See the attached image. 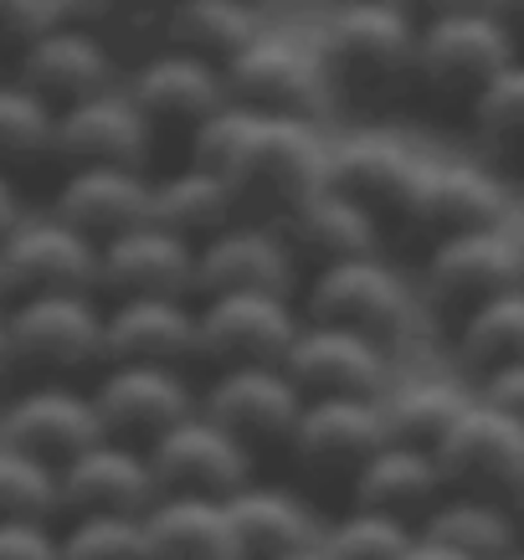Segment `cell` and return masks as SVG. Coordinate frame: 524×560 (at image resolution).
I'll use <instances>...</instances> for the list:
<instances>
[{"label": "cell", "instance_id": "9c48e42d", "mask_svg": "<svg viewBox=\"0 0 524 560\" xmlns=\"http://www.w3.org/2000/svg\"><path fill=\"white\" fill-rule=\"evenodd\" d=\"M524 283V257L514 226H489V232H463V237L432 242L422 262V304L438 314H474L499 293Z\"/></svg>", "mask_w": 524, "mask_h": 560}, {"label": "cell", "instance_id": "4316f807", "mask_svg": "<svg viewBox=\"0 0 524 560\" xmlns=\"http://www.w3.org/2000/svg\"><path fill=\"white\" fill-rule=\"evenodd\" d=\"M278 232L288 237L299 262H314V272L335 268V262H356V257H381V217L335 186L314 190Z\"/></svg>", "mask_w": 524, "mask_h": 560}, {"label": "cell", "instance_id": "44dd1931", "mask_svg": "<svg viewBox=\"0 0 524 560\" xmlns=\"http://www.w3.org/2000/svg\"><path fill=\"white\" fill-rule=\"evenodd\" d=\"M299 257L268 221H232L226 232L196 247V299L221 293H283L293 289Z\"/></svg>", "mask_w": 524, "mask_h": 560}, {"label": "cell", "instance_id": "6da1fadb", "mask_svg": "<svg viewBox=\"0 0 524 560\" xmlns=\"http://www.w3.org/2000/svg\"><path fill=\"white\" fill-rule=\"evenodd\" d=\"M190 165L211 171L232 190L242 221L283 226L314 190H324L329 139L319 124L268 119L226 103L217 119H206L190 135Z\"/></svg>", "mask_w": 524, "mask_h": 560}, {"label": "cell", "instance_id": "bcb514c9", "mask_svg": "<svg viewBox=\"0 0 524 560\" xmlns=\"http://www.w3.org/2000/svg\"><path fill=\"white\" fill-rule=\"evenodd\" d=\"M478 11H484V16H493L524 47V0H478Z\"/></svg>", "mask_w": 524, "mask_h": 560}, {"label": "cell", "instance_id": "e575fe53", "mask_svg": "<svg viewBox=\"0 0 524 560\" xmlns=\"http://www.w3.org/2000/svg\"><path fill=\"white\" fill-rule=\"evenodd\" d=\"M520 360H524V283L457 319V365L474 381L504 371V365H520Z\"/></svg>", "mask_w": 524, "mask_h": 560}, {"label": "cell", "instance_id": "7a4b0ae2", "mask_svg": "<svg viewBox=\"0 0 524 560\" xmlns=\"http://www.w3.org/2000/svg\"><path fill=\"white\" fill-rule=\"evenodd\" d=\"M319 62L329 72L335 103H381L417 88V21H406L386 0H350L314 36Z\"/></svg>", "mask_w": 524, "mask_h": 560}, {"label": "cell", "instance_id": "db71d44e", "mask_svg": "<svg viewBox=\"0 0 524 560\" xmlns=\"http://www.w3.org/2000/svg\"><path fill=\"white\" fill-rule=\"evenodd\" d=\"M11 304V293H5V262H0V308Z\"/></svg>", "mask_w": 524, "mask_h": 560}, {"label": "cell", "instance_id": "83f0119b", "mask_svg": "<svg viewBox=\"0 0 524 560\" xmlns=\"http://www.w3.org/2000/svg\"><path fill=\"white\" fill-rule=\"evenodd\" d=\"M422 171V154L391 135H350L329 139V175L324 186L345 190L350 201L371 206L375 217H396L406 190Z\"/></svg>", "mask_w": 524, "mask_h": 560}, {"label": "cell", "instance_id": "74e56055", "mask_svg": "<svg viewBox=\"0 0 524 560\" xmlns=\"http://www.w3.org/2000/svg\"><path fill=\"white\" fill-rule=\"evenodd\" d=\"M57 520H62L57 468L16 447H0V525H57Z\"/></svg>", "mask_w": 524, "mask_h": 560}, {"label": "cell", "instance_id": "9a60e30c", "mask_svg": "<svg viewBox=\"0 0 524 560\" xmlns=\"http://www.w3.org/2000/svg\"><path fill=\"white\" fill-rule=\"evenodd\" d=\"M257 453L237 442L226 427H217L201 407L186 422H175L150 447V468L160 478V493H190V499H232L242 483H253Z\"/></svg>", "mask_w": 524, "mask_h": 560}, {"label": "cell", "instance_id": "1f68e13d", "mask_svg": "<svg viewBox=\"0 0 524 560\" xmlns=\"http://www.w3.org/2000/svg\"><path fill=\"white\" fill-rule=\"evenodd\" d=\"M150 221L170 237L190 242V247H201L211 242L217 232H226L237 217V201H232V190L221 186L211 171L201 165H186V171L165 175V180H154L150 190Z\"/></svg>", "mask_w": 524, "mask_h": 560}, {"label": "cell", "instance_id": "7dc6e473", "mask_svg": "<svg viewBox=\"0 0 524 560\" xmlns=\"http://www.w3.org/2000/svg\"><path fill=\"white\" fill-rule=\"evenodd\" d=\"M21 217H26V206H21V190L11 175H0V242L11 237L21 226Z\"/></svg>", "mask_w": 524, "mask_h": 560}, {"label": "cell", "instance_id": "f6af8a7d", "mask_svg": "<svg viewBox=\"0 0 524 560\" xmlns=\"http://www.w3.org/2000/svg\"><path fill=\"white\" fill-rule=\"evenodd\" d=\"M386 5H396V11H401L406 21H417V32H422V26L453 16V11H468V5H478V0H386Z\"/></svg>", "mask_w": 524, "mask_h": 560}, {"label": "cell", "instance_id": "8d00e7d4", "mask_svg": "<svg viewBox=\"0 0 524 560\" xmlns=\"http://www.w3.org/2000/svg\"><path fill=\"white\" fill-rule=\"evenodd\" d=\"M411 540H417V525H406L396 514L350 504L345 514L324 520L319 550L324 560H401Z\"/></svg>", "mask_w": 524, "mask_h": 560}, {"label": "cell", "instance_id": "ab89813d", "mask_svg": "<svg viewBox=\"0 0 524 560\" xmlns=\"http://www.w3.org/2000/svg\"><path fill=\"white\" fill-rule=\"evenodd\" d=\"M57 545H62V560H150L144 520H124V514L68 520L57 529Z\"/></svg>", "mask_w": 524, "mask_h": 560}, {"label": "cell", "instance_id": "4dcf8cb0", "mask_svg": "<svg viewBox=\"0 0 524 560\" xmlns=\"http://www.w3.org/2000/svg\"><path fill=\"white\" fill-rule=\"evenodd\" d=\"M468 401H474V386L457 371H396V381L381 396V422L391 442L438 447Z\"/></svg>", "mask_w": 524, "mask_h": 560}, {"label": "cell", "instance_id": "5bb4252c", "mask_svg": "<svg viewBox=\"0 0 524 560\" xmlns=\"http://www.w3.org/2000/svg\"><path fill=\"white\" fill-rule=\"evenodd\" d=\"M5 262V293L16 299H47V293H93L98 299V247L72 232L51 211H26L21 226L0 242Z\"/></svg>", "mask_w": 524, "mask_h": 560}, {"label": "cell", "instance_id": "3957f363", "mask_svg": "<svg viewBox=\"0 0 524 560\" xmlns=\"http://www.w3.org/2000/svg\"><path fill=\"white\" fill-rule=\"evenodd\" d=\"M226 98L247 108V114L319 124L329 114V103H335V88H329V72L319 62L314 36L257 32L226 62Z\"/></svg>", "mask_w": 524, "mask_h": 560}, {"label": "cell", "instance_id": "ee69618b", "mask_svg": "<svg viewBox=\"0 0 524 560\" xmlns=\"http://www.w3.org/2000/svg\"><path fill=\"white\" fill-rule=\"evenodd\" d=\"M474 390L484 396V401H493L499 411H509V417H520L524 422V360L520 365H504V371L484 375Z\"/></svg>", "mask_w": 524, "mask_h": 560}, {"label": "cell", "instance_id": "277c9868", "mask_svg": "<svg viewBox=\"0 0 524 560\" xmlns=\"http://www.w3.org/2000/svg\"><path fill=\"white\" fill-rule=\"evenodd\" d=\"M5 335L16 375L36 381H72L98 375L108 365L103 350V299L93 293H47V299H16L5 304Z\"/></svg>", "mask_w": 524, "mask_h": 560}, {"label": "cell", "instance_id": "f907efd6", "mask_svg": "<svg viewBox=\"0 0 524 560\" xmlns=\"http://www.w3.org/2000/svg\"><path fill=\"white\" fill-rule=\"evenodd\" d=\"M16 375V360H11V335H5V308H0V390L11 386Z\"/></svg>", "mask_w": 524, "mask_h": 560}, {"label": "cell", "instance_id": "ba28073f", "mask_svg": "<svg viewBox=\"0 0 524 560\" xmlns=\"http://www.w3.org/2000/svg\"><path fill=\"white\" fill-rule=\"evenodd\" d=\"M432 458L442 468L447 493H484L509 504V493L524 483V422L474 390V401L442 432Z\"/></svg>", "mask_w": 524, "mask_h": 560}, {"label": "cell", "instance_id": "2e32d148", "mask_svg": "<svg viewBox=\"0 0 524 560\" xmlns=\"http://www.w3.org/2000/svg\"><path fill=\"white\" fill-rule=\"evenodd\" d=\"M283 371L293 375V386L304 390V401L314 396H356V401H381L386 386L396 381V355L386 345L365 340L356 329H335V324H308L299 329V340L288 350Z\"/></svg>", "mask_w": 524, "mask_h": 560}, {"label": "cell", "instance_id": "cb8c5ba5", "mask_svg": "<svg viewBox=\"0 0 524 560\" xmlns=\"http://www.w3.org/2000/svg\"><path fill=\"white\" fill-rule=\"evenodd\" d=\"M103 350L108 365H170L186 371L201 360V329L190 299H129L103 304Z\"/></svg>", "mask_w": 524, "mask_h": 560}, {"label": "cell", "instance_id": "4fadbf2b", "mask_svg": "<svg viewBox=\"0 0 524 560\" xmlns=\"http://www.w3.org/2000/svg\"><path fill=\"white\" fill-rule=\"evenodd\" d=\"M150 150L154 129L135 108V98L124 93V83L57 114L51 160L62 171H144Z\"/></svg>", "mask_w": 524, "mask_h": 560}, {"label": "cell", "instance_id": "60d3db41", "mask_svg": "<svg viewBox=\"0 0 524 560\" xmlns=\"http://www.w3.org/2000/svg\"><path fill=\"white\" fill-rule=\"evenodd\" d=\"M124 16H129L124 0H47V26H57V32L108 36Z\"/></svg>", "mask_w": 524, "mask_h": 560}, {"label": "cell", "instance_id": "681fc988", "mask_svg": "<svg viewBox=\"0 0 524 560\" xmlns=\"http://www.w3.org/2000/svg\"><path fill=\"white\" fill-rule=\"evenodd\" d=\"M181 0H124V11L135 16V11H144V16H160V26H165V16L175 11Z\"/></svg>", "mask_w": 524, "mask_h": 560}, {"label": "cell", "instance_id": "f1b7e54d", "mask_svg": "<svg viewBox=\"0 0 524 560\" xmlns=\"http://www.w3.org/2000/svg\"><path fill=\"white\" fill-rule=\"evenodd\" d=\"M442 493H447V483H442L432 447H411V442L386 438L371 453V463L356 474V483H350V504L396 514L406 525H422L427 510L438 504Z\"/></svg>", "mask_w": 524, "mask_h": 560}, {"label": "cell", "instance_id": "d4e9b609", "mask_svg": "<svg viewBox=\"0 0 524 560\" xmlns=\"http://www.w3.org/2000/svg\"><path fill=\"white\" fill-rule=\"evenodd\" d=\"M150 190L154 180L144 171H68L47 211L83 232L93 247H108L150 221Z\"/></svg>", "mask_w": 524, "mask_h": 560}, {"label": "cell", "instance_id": "f35d334b", "mask_svg": "<svg viewBox=\"0 0 524 560\" xmlns=\"http://www.w3.org/2000/svg\"><path fill=\"white\" fill-rule=\"evenodd\" d=\"M474 129L499 160H524V51L474 98Z\"/></svg>", "mask_w": 524, "mask_h": 560}, {"label": "cell", "instance_id": "c3c4849f", "mask_svg": "<svg viewBox=\"0 0 524 560\" xmlns=\"http://www.w3.org/2000/svg\"><path fill=\"white\" fill-rule=\"evenodd\" d=\"M401 560H468V556H457V550H447V545H438V540H427V535H417V540L406 545Z\"/></svg>", "mask_w": 524, "mask_h": 560}, {"label": "cell", "instance_id": "ac0fdd59", "mask_svg": "<svg viewBox=\"0 0 524 560\" xmlns=\"http://www.w3.org/2000/svg\"><path fill=\"white\" fill-rule=\"evenodd\" d=\"M201 411L253 453H263V447H288L304 411V390L293 386L283 365H237L217 371L201 386Z\"/></svg>", "mask_w": 524, "mask_h": 560}, {"label": "cell", "instance_id": "484cf974", "mask_svg": "<svg viewBox=\"0 0 524 560\" xmlns=\"http://www.w3.org/2000/svg\"><path fill=\"white\" fill-rule=\"evenodd\" d=\"M226 514H232V529H237L247 560L288 556V550L319 545V535H324L319 504H314L304 489H293V483H268V478L242 483V489L226 499Z\"/></svg>", "mask_w": 524, "mask_h": 560}, {"label": "cell", "instance_id": "f546056e", "mask_svg": "<svg viewBox=\"0 0 524 560\" xmlns=\"http://www.w3.org/2000/svg\"><path fill=\"white\" fill-rule=\"evenodd\" d=\"M150 560H247L226 499H190V493H160V504L144 514Z\"/></svg>", "mask_w": 524, "mask_h": 560}, {"label": "cell", "instance_id": "836d02e7", "mask_svg": "<svg viewBox=\"0 0 524 560\" xmlns=\"http://www.w3.org/2000/svg\"><path fill=\"white\" fill-rule=\"evenodd\" d=\"M160 32L170 51H190L226 72V62L263 32V21H257L253 0H181Z\"/></svg>", "mask_w": 524, "mask_h": 560}, {"label": "cell", "instance_id": "e0dca14e", "mask_svg": "<svg viewBox=\"0 0 524 560\" xmlns=\"http://www.w3.org/2000/svg\"><path fill=\"white\" fill-rule=\"evenodd\" d=\"M386 442L381 401H356V396H314L299 411V427L288 438V458L308 478L324 483H356V474L371 463V453Z\"/></svg>", "mask_w": 524, "mask_h": 560}, {"label": "cell", "instance_id": "816d5d0a", "mask_svg": "<svg viewBox=\"0 0 524 560\" xmlns=\"http://www.w3.org/2000/svg\"><path fill=\"white\" fill-rule=\"evenodd\" d=\"M268 560H324L319 545H304V550H288V556H268Z\"/></svg>", "mask_w": 524, "mask_h": 560}, {"label": "cell", "instance_id": "52a82bcc", "mask_svg": "<svg viewBox=\"0 0 524 560\" xmlns=\"http://www.w3.org/2000/svg\"><path fill=\"white\" fill-rule=\"evenodd\" d=\"M514 57H520V42L478 5H468L417 32V88H427L432 98L474 108V98Z\"/></svg>", "mask_w": 524, "mask_h": 560}, {"label": "cell", "instance_id": "8fae6325", "mask_svg": "<svg viewBox=\"0 0 524 560\" xmlns=\"http://www.w3.org/2000/svg\"><path fill=\"white\" fill-rule=\"evenodd\" d=\"M88 390L98 407L103 438L144 447V453L201 407V390L190 386V375L170 365H103Z\"/></svg>", "mask_w": 524, "mask_h": 560}, {"label": "cell", "instance_id": "f5cc1de1", "mask_svg": "<svg viewBox=\"0 0 524 560\" xmlns=\"http://www.w3.org/2000/svg\"><path fill=\"white\" fill-rule=\"evenodd\" d=\"M509 510H514V525H520V535H524V483L509 493Z\"/></svg>", "mask_w": 524, "mask_h": 560}, {"label": "cell", "instance_id": "7c38bea8", "mask_svg": "<svg viewBox=\"0 0 524 560\" xmlns=\"http://www.w3.org/2000/svg\"><path fill=\"white\" fill-rule=\"evenodd\" d=\"M196 329H201V360L217 371L283 365L304 329V314L283 293H221V299H196Z\"/></svg>", "mask_w": 524, "mask_h": 560}, {"label": "cell", "instance_id": "5b68a950", "mask_svg": "<svg viewBox=\"0 0 524 560\" xmlns=\"http://www.w3.org/2000/svg\"><path fill=\"white\" fill-rule=\"evenodd\" d=\"M417 314H422V299L386 257L335 262V268H319L308 278V299H304L308 324L356 329V335L386 345V350H396L411 335Z\"/></svg>", "mask_w": 524, "mask_h": 560}, {"label": "cell", "instance_id": "d6986e66", "mask_svg": "<svg viewBox=\"0 0 524 560\" xmlns=\"http://www.w3.org/2000/svg\"><path fill=\"white\" fill-rule=\"evenodd\" d=\"M57 493H62V520H88V514L144 520L160 504V478L144 447L103 438L68 468H57Z\"/></svg>", "mask_w": 524, "mask_h": 560}, {"label": "cell", "instance_id": "7402d4cb", "mask_svg": "<svg viewBox=\"0 0 524 560\" xmlns=\"http://www.w3.org/2000/svg\"><path fill=\"white\" fill-rule=\"evenodd\" d=\"M98 299L129 304V299H196V247L160 232L154 221L135 226L98 247Z\"/></svg>", "mask_w": 524, "mask_h": 560}, {"label": "cell", "instance_id": "9f6ffc18", "mask_svg": "<svg viewBox=\"0 0 524 560\" xmlns=\"http://www.w3.org/2000/svg\"><path fill=\"white\" fill-rule=\"evenodd\" d=\"M514 237H520V257H524V221H514Z\"/></svg>", "mask_w": 524, "mask_h": 560}, {"label": "cell", "instance_id": "d6a6232c", "mask_svg": "<svg viewBox=\"0 0 524 560\" xmlns=\"http://www.w3.org/2000/svg\"><path fill=\"white\" fill-rule=\"evenodd\" d=\"M417 535L447 545L468 560H499L524 540L514 525V510L504 499H484V493H442L417 525Z\"/></svg>", "mask_w": 524, "mask_h": 560}, {"label": "cell", "instance_id": "d590c367", "mask_svg": "<svg viewBox=\"0 0 524 560\" xmlns=\"http://www.w3.org/2000/svg\"><path fill=\"white\" fill-rule=\"evenodd\" d=\"M51 135H57V114L47 103L26 93L16 78H0V175L51 160Z\"/></svg>", "mask_w": 524, "mask_h": 560}, {"label": "cell", "instance_id": "b9f144b4", "mask_svg": "<svg viewBox=\"0 0 524 560\" xmlns=\"http://www.w3.org/2000/svg\"><path fill=\"white\" fill-rule=\"evenodd\" d=\"M47 32V0H0V57L16 62Z\"/></svg>", "mask_w": 524, "mask_h": 560}, {"label": "cell", "instance_id": "7bdbcfd3", "mask_svg": "<svg viewBox=\"0 0 524 560\" xmlns=\"http://www.w3.org/2000/svg\"><path fill=\"white\" fill-rule=\"evenodd\" d=\"M0 560H62L57 525H0Z\"/></svg>", "mask_w": 524, "mask_h": 560}, {"label": "cell", "instance_id": "ffe728a7", "mask_svg": "<svg viewBox=\"0 0 524 560\" xmlns=\"http://www.w3.org/2000/svg\"><path fill=\"white\" fill-rule=\"evenodd\" d=\"M11 78H16L26 93H36L51 114H62L72 103H83V98H93V93H108V88L124 83L119 57H114V42H108V36L57 32V26H47V32L11 62Z\"/></svg>", "mask_w": 524, "mask_h": 560}, {"label": "cell", "instance_id": "11a10c76", "mask_svg": "<svg viewBox=\"0 0 524 560\" xmlns=\"http://www.w3.org/2000/svg\"><path fill=\"white\" fill-rule=\"evenodd\" d=\"M499 560H524V540L514 545V550H509V556H499Z\"/></svg>", "mask_w": 524, "mask_h": 560}, {"label": "cell", "instance_id": "603a6c76", "mask_svg": "<svg viewBox=\"0 0 524 560\" xmlns=\"http://www.w3.org/2000/svg\"><path fill=\"white\" fill-rule=\"evenodd\" d=\"M124 93L150 119V129H190V135L232 103L226 98V72L201 62V57H190V51H170V47L144 57L124 78Z\"/></svg>", "mask_w": 524, "mask_h": 560}, {"label": "cell", "instance_id": "30bf717a", "mask_svg": "<svg viewBox=\"0 0 524 560\" xmlns=\"http://www.w3.org/2000/svg\"><path fill=\"white\" fill-rule=\"evenodd\" d=\"M93 442H103V422L93 390L78 381H32L0 407V447H16L47 468H68Z\"/></svg>", "mask_w": 524, "mask_h": 560}, {"label": "cell", "instance_id": "8992f818", "mask_svg": "<svg viewBox=\"0 0 524 560\" xmlns=\"http://www.w3.org/2000/svg\"><path fill=\"white\" fill-rule=\"evenodd\" d=\"M396 217L406 232L432 242L463 237V232H489V226H514V196L489 165L478 160H438L422 154V171L406 190Z\"/></svg>", "mask_w": 524, "mask_h": 560}]
</instances>
